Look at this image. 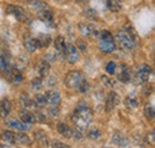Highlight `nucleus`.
I'll list each match as a JSON object with an SVG mask.
<instances>
[{
  "mask_svg": "<svg viewBox=\"0 0 155 148\" xmlns=\"http://www.w3.org/2000/svg\"><path fill=\"white\" fill-rule=\"evenodd\" d=\"M1 137L4 141L7 143H15V133L10 130H2L1 131Z\"/></svg>",
  "mask_w": 155,
  "mask_h": 148,
  "instance_id": "cd10ccee",
  "label": "nucleus"
},
{
  "mask_svg": "<svg viewBox=\"0 0 155 148\" xmlns=\"http://www.w3.org/2000/svg\"><path fill=\"white\" fill-rule=\"evenodd\" d=\"M34 103L37 108H43L47 105V100H45V96L44 94H36L34 98Z\"/></svg>",
  "mask_w": 155,
  "mask_h": 148,
  "instance_id": "7c9ffc66",
  "label": "nucleus"
},
{
  "mask_svg": "<svg viewBox=\"0 0 155 148\" xmlns=\"http://www.w3.org/2000/svg\"><path fill=\"white\" fill-rule=\"evenodd\" d=\"M99 39L100 41H114V36L110 31L103 30V31L99 32Z\"/></svg>",
  "mask_w": 155,
  "mask_h": 148,
  "instance_id": "72a5a7b5",
  "label": "nucleus"
},
{
  "mask_svg": "<svg viewBox=\"0 0 155 148\" xmlns=\"http://www.w3.org/2000/svg\"><path fill=\"white\" fill-rule=\"evenodd\" d=\"M20 1H30V0H20Z\"/></svg>",
  "mask_w": 155,
  "mask_h": 148,
  "instance_id": "a18cd8bd",
  "label": "nucleus"
},
{
  "mask_svg": "<svg viewBox=\"0 0 155 148\" xmlns=\"http://www.w3.org/2000/svg\"><path fill=\"white\" fill-rule=\"evenodd\" d=\"M79 59H80V54H79V50H78L77 47L73 45V44H67L64 60H67L71 65H73V63L79 61Z\"/></svg>",
  "mask_w": 155,
  "mask_h": 148,
  "instance_id": "0eeeda50",
  "label": "nucleus"
},
{
  "mask_svg": "<svg viewBox=\"0 0 155 148\" xmlns=\"http://www.w3.org/2000/svg\"><path fill=\"white\" fill-rule=\"evenodd\" d=\"M30 86H31V90H34V91H39V90L42 89V86H43V80H42V78L38 76V78L32 79Z\"/></svg>",
  "mask_w": 155,
  "mask_h": 148,
  "instance_id": "2f4dec72",
  "label": "nucleus"
},
{
  "mask_svg": "<svg viewBox=\"0 0 155 148\" xmlns=\"http://www.w3.org/2000/svg\"><path fill=\"white\" fill-rule=\"evenodd\" d=\"M93 119V111L92 109L86 105L85 103H79L75 110L72 115V121L75 126V128L80 131L86 130Z\"/></svg>",
  "mask_w": 155,
  "mask_h": 148,
  "instance_id": "f257e3e1",
  "label": "nucleus"
},
{
  "mask_svg": "<svg viewBox=\"0 0 155 148\" xmlns=\"http://www.w3.org/2000/svg\"><path fill=\"white\" fill-rule=\"evenodd\" d=\"M45 100L47 104H49L50 106H58L61 103V94L56 90H50L45 92Z\"/></svg>",
  "mask_w": 155,
  "mask_h": 148,
  "instance_id": "9d476101",
  "label": "nucleus"
},
{
  "mask_svg": "<svg viewBox=\"0 0 155 148\" xmlns=\"http://www.w3.org/2000/svg\"><path fill=\"white\" fill-rule=\"evenodd\" d=\"M64 85L71 89L80 93H85L88 90V82L86 80L85 74L80 71H71L68 72L64 79Z\"/></svg>",
  "mask_w": 155,
  "mask_h": 148,
  "instance_id": "f03ea898",
  "label": "nucleus"
},
{
  "mask_svg": "<svg viewBox=\"0 0 155 148\" xmlns=\"http://www.w3.org/2000/svg\"><path fill=\"white\" fill-rule=\"evenodd\" d=\"M124 105L128 109H136L138 106V102H137V99L134 98V97H127L124 99Z\"/></svg>",
  "mask_w": 155,
  "mask_h": 148,
  "instance_id": "c756f323",
  "label": "nucleus"
},
{
  "mask_svg": "<svg viewBox=\"0 0 155 148\" xmlns=\"http://www.w3.org/2000/svg\"><path fill=\"white\" fill-rule=\"evenodd\" d=\"M11 102L7 98L0 100V118H6L11 112Z\"/></svg>",
  "mask_w": 155,
  "mask_h": 148,
  "instance_id": "a211bd4d",
  "label": "nucleus"
},
{
  "mask_svg": "<svg viewBox=\"0 0 155 148\" xmlns=\"http://www.w3.org/2000/svg\"><path fill=\"white\" fill-rule=\"evenodd\" d=\"M100 135H101V133H100V130L96 128V127H92V129H90L88 131V134H87V136L91 139V140H97L100 137Z\"/></svg>",
  "mask_w": 155,
  "mask_h": 148,
  "instance_id": "f704fd0d",
  "label": "nucleus"
},
{
  "mask_svg": "<svg viewBox=\"0 0 155 148\" xmlns=\"http://www.w3.org/2000/svg\"><path fill=\"white\" fill-rule=\"evenodd\" d=\"M15 143H19V145H31V139L29 137L28 134L25 133H15Z\"/></svg>",
  "mask_w": 155,
  "mask_h": 148,
  "instance_id": "b1692460",
  "label": "nucleus"
},
{
  "mask_svg": "<svg viewBox=\"0 0 155 148\" xmlns=\"http://www.w3.org/2000/svg\"><path fill=\"white\" fill-rule=\"evenodd\" d=\"M48 113H49L51 117H58V115H60V109H58V106H49Z\"/></svg>",
  "mask_w": 155,
  "mask_h": 148,
  "instance_id": "ea45409f",
  "label": "nucleus"
},
{
  "mask_svg": "<svg viewBox=\"0 0 155 148\" xmlns=\"http://www.w3.org/2000/svg\"><path fill=\"white\" fill-rule=\"evenodd\" d=\"M77 48H79L81 52H86V49H87V44L85 43V41H82L81 38H79L77 41V45H75Z\"/></svg>",
  "mask_w": 155,
  "mask_h": 148,
  "instance_id": "79ce46f5",
  "label": "nucleus"
},
{
  "mask_svg": "<svg viewBox=\"0 0 155 148\" xmlns=\"http://www.w3.org/2000/svg\"><path fill=\"white\" fill-rule=\"evenodd\" d=\"M24 48H25V50L28 53H35L38 49L35 38H31V37H29V38H26L24 41Z\"/></svg>",
  "mask_w": 155,
  "mask_h": 148,
  "instance_id": "a878e982",
  "label": "nucleus"
},
{
  "mask_svg": "<svg viewBox=\"0 0 155 148\" xmlns=\"http://www.w3.org/2000/svg\"><path fill=\"white\" fill-rule=\"evenodd\" d=\"M19 103L21 106H24V109H28V110L36 108V105H35V103H34V99H32L28 93H21V94H20Z\"/></svg>",
  "mask_w": 155,
  "mask_h": 148,
  "instance_id": "2eb2a0df",
  "label": "nucleus"
},
{
  "mask_svg": "<svg viewBox=\"0 0 155 148\" xmlns=\"http://www.w3.org/2000/svg\"><path fill=\"white\" fill-rule=\"evenodd\" d=\"M116 63L114 62V61H110V62H107V65H106V67H105V71H106V73L110 74V75H112V74H115L116 72Z\"/></svg>",
  "mask_w": 155,
  "mask_h": 148,
  "instance_id": "c9c22d12",
  "label": "nucleus"
},
{
  "mask_svg": "<svg viewBox=\"0 0 155 148\" xmlns=\"http://www.w3.org/2000/svg\"><path fill=\"white\" fill-rule=\"evenodd\" d=\"M111 140H112V143H115L116 146H119V147H127L129 145V139L122 133H115Z\"/></svg>",
  "mask_w": 155,
  "mask_h": 148,
  "instance_id": "4468645a",
  "label": "nucleus"
},
{
  "mask_svg": "<svg viewBox=\"0 0 155 148\" xmlns=\"http://www.w3.org/2000/svg\"><path fill=\"white\" fill-rule=\"evenodd\" d=\"M35 139H36V141L38 142L41 146L48 147V145H49V139H48L47 134H45L43 130H37V131L35 133Z\"/></svg>",
  "mask_w": 155,
  "mask_h": 148,
  "instance_id": "393cba45",
  "label": "nucleus"
},
{
  "mask_svg": "<svg viewBox=\"0 0 155 148\" xmlns=\"http://www.w3.org/2000/svg\"><path fill=\"white\" fill-rule=\"evenodd\" d=\"M144 115L148 119H152L154 118V115H155V110H154V106L150 104V103H147L144 105Z\"/></svg>",
  "mask_w": 155,
  "mask_h": 148,
  "instance_id": "473e14b6",
  "label": "nucleus"
},
{
  "mask_svg": "<svg viewBox=\"0 0 155 148\" xmlns=\"http://www.w3.org/2000/svg\"><path fill=\"white\" fill-rule=\"evenodd\" d=\"M78 28H79L80 34L85 37L98 36V35H99L98 30L92 25V24H88V23H79V24H78Z\"/></svg>",
  "mask_w": 155,
  "mask_h": 148,
  "instance_id": "6e6552de",
  "label": "nucleus"
},
{
  "mask_svg": "<svg viewBox=\"0 0 155 148\" xmlns=\"http://www.w3.org/2000/svg\"><path fill=\"white\" fill-rule=\"evenodd\" d=\"M37 15H38V18L41 19L42 22H44L45 24H48V25H51V24L54 23V15L51 13L50 10L39 11V12H37Z\"/></svg>",
  "mask_w": 155,
  "mask_h": 148,
  "instance_id": "4be33fe9",
  "label": "nucleus"
},
{
  "mask_svg": "<svg viewBox=\"0 0 155 148\" xmlns=\"http://www.w3.org/2000/svg\"><path fill=\"white\" fill-rule=\"evenodd\" d=\"M19 117L20 119H21V122H24V123H29V124L35 123V121H34V112L29 111L28 109L19 110Z\"/></svg>",
  "mask_w": 155,
  "mask_h": 148,
  "instance_id": "5701e85b",
  "label": "nucleus"
},
{
  "mask_svg": "<svg viewBox=\"0 0 155 148\" xmlns=\"http://www.w3.org/2000/svg\"><path fill=\"white\" fill-rule=\"evenodd\" d=\"M5 78L13 82V84H18L23 80V75L20 73V71L17 67H13V66H8V68L5 71Z\"/></svg>",
  "mask_w": 155,
  "mask_h": 148,
  "instance_id": "20e7f679",
  "label": "nucleus"
},
{
  "mask_svg": "<svg viewBox=\"0 0 155 148\" xmlns=\"http://www.w3.org/2000/svg\"><path fill=\"white\" fill-rule=\"evenodd\" d=\"M29 6L32 10H36L37 12L43 11V10H50V6L43 0H30L29 1Z\"/></svg>",
  "mask_w": 155,
  "mask_h": 148,
  "instance_id": "412c9836",
  "label": "nucleus"
},
{
  "mask_svg": "<svg viewBox=\"0 0 155 148\" xmlns=\"http://www.w3.org/2000/svg\"><path fill=\"white\" fill-rule=\"evenodd\" d=\"M117 76H118V80L122 81V82H124V84L130 81V79H131L130 71H129V68H128L127 65H120L119 66V72H118Z\"/></svg>",
  "mask_w": 155,
  "mask_h": 148,
  "instance_id": "6ab92c4d",
  "label": "nucleus"
},
{
  "mask_svg": "<svg viewBox=\"0 0 155 148\" xmlns=\"http://www.w3.org/2000/svg\"><path fill=\"white\" fill-rule=\"evenodd\" d=\"M58 131L67 139H73V136H74V129H72L68 124H66L63 122H60L58 124Z\"/></svg>",
  "mask_w": 155,
  "mask_h": 148,
  "instance_id": "f3484780",
  "label": "nucleus"
},
{
  "mask_svg": "<svg viewBox=\"0 0 155 148\" xmlns=\"http://www.w3.org/2000/svg\"><path fill=\"white\" fill-rule=\"evenodd\" d=\"M55 57H56V55L54 53H48L47 55L44 56L43 60H45L47 62H53V61H55Z\"/></svg>",
  "mask_w": 155,
  "mask_h": 148,
  "instance_id": "37998d69",
  "label": "nucleus"
},
{
  "mask_svg": "<svg viewBox=\"0 0 155 148\" xmlns=\"http://www.w3.org/2000/svg\"><path fill=\"white\" fill-rule=\"evenodd\" d=\"M101 80H103V82H104L106 86H110V87L115 86V80H114V79H111V76L101 75Z\"/></svg>",
  "mask_w": 155,
  "mask_h": 148,
  "instance_id": "4c0bfd02",
  "label": "nucleus"
},
{
  "mask_svg": "<svg viewBox=\"0 0 155 148\" xmlns=\"http://www.w3.org/2000/svg\"><path fill=\"white\" fill-rule=\"evenodd\" d=\"M5 124L12 129L20 130V131H26V130L31 129V126L29 123H24L21 121H18L16 118H10L7 121H5Z\"/></svg>",
  "mask_w": 155,
  "mask_h": 148,
  "instance_id": "1a4fd4ad",
  "label": "nucleus"
},
{
  "mask_svg": "<svg viewBox=\"0 0 155 148\" xmlns=\"http://www.w3.org/2000/svg\"><path fill=\"white\" fill-rule=\"evenodd\" d=\"M0 148H1V147H0Z\"/></svg>",
  "mask_w": 155,
  "mask_h": 148,
  "instance_id": "49530a36",
  "label": "nucleus"
},
{
  "mask_svg": "<svg viewBox=\"0 0 155 148\" xmlns=\"http://www.w3.org/2000/svg\"><path fill=\"white\" fill-rule=\"evenodd\" d=\"M55 49H56V53H58V57H61L62 60H64L66 57V47H67V43H66V39L63 36H58L55 38Z\"/></svg>",
  "mask_w": 155,
  "mask_h": 148,
  "instance_id": "9b49d317",
  "label": "nucleus"
},
{
  "mask_svg": "<svg viewBox=\"0 0 155 148\" xmlns=\"http://www.w3.org/2000/svg\"><path fill=\"white\" fill-rule=\"evenodd\" d=\"M36 71L38 73L39 78H45L48 76V74L50 72V63L47 62L45 60H41L38 63H37V67H36Z\"/></svg>",
  "mask_w": 155,
  "mask_h": 148,
  "instance_id": "ddd939ff",
  "label": "nucleus"
},
{
  "mask_svg": "<svg viewBox=\"0 0 155 148\" xmlns=\"http://www.w3.org/2000/svg\"><path fill=\"white\" fill-rule=\"evenodd\" d=\"M106 7L111 12H119L122 10V4L119 0H106Z\"/></svg>",
  "mask_w": 155,
  "mask_h": 148,
  "instance_id": "bb28decb",
  "label": "nucleus"
},
{
  "mask_svg": "<svg viewBox=\"0 0 155 148\" xmlns=\"http://www.w3.org/2000/svg\"><path fill=\"white\" fill-rule=\"evenodd\" d=\"M116 38L118 41V43L127 50H133L135 49L136 47V42L134 36L127 31V30H120V31H117L116 32Z\"/></svg>",
  "mask_w": 155,
  "mask_h": 148,
  "instance_id": "7ed1b4c3",
  "label": "nucleus"
},
{
  "mask_svg": "<svg viewBox=\"0 0 155 148\" xmlns=\"http://www.w3.org/2000/svg\"><path fill=\"white\" fill-rule=\"evenodd\" d=\"M34 121L37 123L45 122V115H43L42 112H34Z\"/></svg>",
  "mask_w": 155,
  "mask_h": 148,
  "instance_id": "e433bc0d",
  "label": "nucleus"
},
{
  "mask_svg": "<svg viewBox=\"0 0 155 148\" xmlns=\"http://www.w3.org/2000/svg\"><path fill=\"white\" fill-rule=\"evenodd\" d=\"M37 48H48L51 43V36L48 34H39L38 36L35 38Z\"/></svg>",
  "mask_w": 155,
  "mask_h": 148,
  "instance_id": "dca6fc26",
  "label": "nucleus"
},
{
  "mask_svg": "<svg viewBox=\"0 0 155 148\" xmlns=\"http://www.w3.org/2000/svg\"><path fill=\"white\" fill-rule=\"evenodd\" d=\"M152 75V67L149 65H141L137 69V73H136V76H137V80L138 82L141 84H144L149 80Z\"/></svg>",
  "mask_w": 155,
  "mask_h": 148,
  "instance_id": "39448f33",
  "label": "nucleus"
},
{
  "mask_svg": "<svg viewBox=\"0 0 155 148\" xmlns=\"http://www.w3.org/2000/svg\"><path fill=\"white\" fill-rule=\"evenodd\" d=\"M99 49L104 53H114L116 50L115 41H100L99 39Z\"/></svg>",
  "mask_w": 155,
  "mask_h": 148,
  "instance_id": "aec40b11",
  "label": "nucleus"
},
{
  "mask_svg": "<svg viewBox=\"0 0 155 148\" xmlns=\"http://www.w3.org/2000/svg\"><path fill=\"white\" fill-rule=\"evenodd\" d=\"M118 100H119V98H118V94L116 92L111 91L109 93L107 97H106V102H105V110H106V112H110V111L114 110L116 108V105L118 104Z\"/></svg>",
  "mask_w": 155,
  "mask_h": 148,
  "instance_id": "f8f14e48",
  "label": "nucleus"
},
{
  "mask_svg": "<svg viewBox=\"0 0 155 148\" xmlns=\"http://www.w3.org/2000/svg\"><path fill=\"white\" fill-rule=\"evenodd\" d=\"M77 2L80 6H86V5L90 2V0H77Z\"/></svg>",
  "mask_w": 155,
  "mask_h": 148,
  "instance_id": "c03bdc74",
  "label": "nucleus"
},
{
  "mask_svg": "<svg viewBox=\"0 0 155 148\" xmlns=\"http://www.w3.org/2000/svg\"><path fill=\"white\" fill-rule=\"evenodd\" d=\"M6 13L7 15H11L13 17L18 19V20H24L26 18V15H25V11L23 7H20L18 5H7L6 8H5Z\"/></svg>",
  "mask_w": 155,
  "mask_h": 148,
  "instance_id": "423d86ee",
  "label": "nucleus"
},
{
  "mask_svg": "<svg viewBox=\"0 0 155 148\" xmlns=\"http://www.w3.org/2000/svg\"><path fill=\"white\" fill-rule=\"evenodd\" d=\"M51 148H71V147L67 146L66 143L58 141V140H53L51 141Z\"/></svg>",
  "mask_w": 155,
  "mask_h": 148,
  "instance_id": "58836bf2",
  "label": "nucleus"
},
{
  "mask_svg": "<svg viewBox=\"0 0 155 148\" xmlns=\"http://www.w3.org/2000/svg\"><path fill=\"white\" fill-rule=\"evenodd\" d=\"M146 142H147V143H150L152 146H154V143H155L154 131H152V133H148V134H147V136H146Z\"/></svg>",
  "mask_w": 155,
  "mask_h": 148,
  "instance_id": "a19ab883",
  "label": "nucleus"
},
{
  "mask_svg": "<svg viewBox=\"0 0 155 148\" xmlns=\"http://www.w3.org/2000/svg\"><path fill=\"white\" fill-rule=\"evenodd\" d=\"M8 59L4 53H0V73H5V71L8 68Z\"/></svg>",
  "mask_w": 155,
  "mask_h": 148,
  "instance_id": "c85d7f7f",
  "label": "nucleus"
}]
</instances>
